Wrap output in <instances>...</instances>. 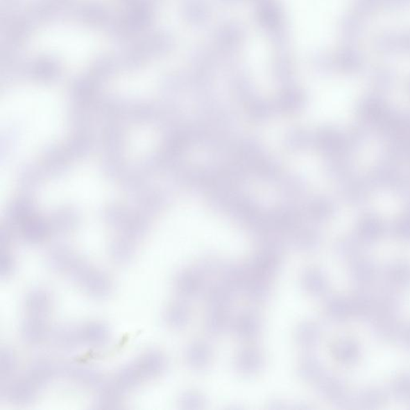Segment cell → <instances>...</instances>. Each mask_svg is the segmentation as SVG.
<instances>
[{"label": "cell", "instance_id": "obj_26", "mask_svg": "<svg viewBox=\"0 0 410 410\" xmlns=\"http://www.w3.org/2000/svg\"><path fill=\"white\" fill-rule=\"evenodd\" d=\"M144 379L142 373L139 371L136 363H133V364L123 366L118 372L116 384L123 391H128L137 387Z\"/></svg>", "mask_w": 410, "mask_h": 410}, {"label": "cell", "instance_id": "obj_14", "mask_svg": "<svg viewBox=\"0 0 410 410\" xmlns=\"http://www.w3.org/2000/svg\"><path fill=\"white\" fill-rule=\"evenodd\" d=\"M80 330L83 343L93 347L105 345L111 336L110 329L102 321H92Z\"/></svg>", "mask_w": 410, "mask_h": 410}, {"label": "cell", "instance_id": "obj_19", "mask_svg": "<svg viewBox=\"0 0 410 410\" xmlns=\"http://www.w3.org/2000/svg\"><path fill=\"white\" fill-rule=\"evenodd\" d=\"M123 391L116 382L101 385L96 397V407L103 409H115L121 408L123 401Z\"/></svg>", "mask_w": 410, "mask_h": 410}, {"label": "cell", "instance_id": "obj_22", "mask_svg": "<svg viewBox=\"0 0 410 410\" xmlns=\"http://www.w3.org/2000/svg\"><path fill=\"white\" fill-rule=\"evenodd\" d=\"M406 159H410V135L388 139L384 151V160L398 163Z\"/></svg>", "mask_w": 410, "mask_h": 410}, {"label": "cell", "instance_id": "obj_36", "mask_svg": "<svg viewBox=\"0 0 410 410\" xmlns=\"http://www.w3.org/2000/svg\"><path fill=\"white\" fill-rule=\"evenodd\" d=\"M15 268V261L8 253L2 252L1 259H0V274L1 277H7L13 273Z\"/></svg>", "mask_w": 410, "mask_h": 410}, {"label": "cell", "instance_id": "obj_37", "mask_svg": "<svg viewBox=\"0 0 410 410\" xmlns=\"http://www.w3.org/2000/svg\"><path fill=\"white\" fill-rule=\"evenodd\" d=\"M409 131H410V117H409Z\"/></svg>", "mask_w": 410, "mask_h": 410}, {"label": "cell", "instance_id": "obj_11", "mask_svg": "<svg viewBox=\"0 0 410 410\" xmlns=\"http://www.w3.org/2000/svg\"><path fill=\"white\" fill-rule=\"evenodd\" d=\"M24 305L31 316L44 318L53 307V298L46 289H34L26 296Z\"/></svg>", "mask_w": 410, "mask_h": 410}, {"label": "cell", "instance_id": "obj_12", "mask_svg": "<svg viewBox=\"0 0 410 410\" xmlns=\"http://www.w3.org/2000/svg\"><path fill=\"white\" fill-rule=\"evenodd\" d=\"M37 388L28 377L20 378L10 384L6 389V396L13 404H28L34 401Z\"/></svg>", "mask_w": 410, "mask_h": 410}, {"label": "cell", "instance_id": "obj_34", "mask_svg": "<svg viewBox=\"0 0 410 410\" xmlns=\"http://www.w3.org/2000/svg\"><path fill=\"white\" fill-rule=\"evenodd\" d=\"M17 365V358L10 348H3L0 354V373L2 377L11 376Z\"/></svg>", "mask_w": 410, "mask_h": 410}, {"label": "cell", "instance_id": "obj_6", "mask_svg": "<svg viewBox=\"0 0 410 410\" xmlns=\"http://www.w3.org/2000/svg\"><path fill=\"white\" fill-rule=\"evenodd\" d=\"M62 375L78 385L85 387H100L103 385V376L95 368L79 365H67L60 368Z\"/></svg>", "mask_w": 410, "mask_h": 410}, {"label": "cell", "instance_id": "obj_24", "mask_svg": "<svg viewBox=\"0 0 410 410\" xmlns=\"http://www.w3.org/2000/svg\"><path fill=\"white\" fill-rule=\"evenodd\" d=\"M190 310L188 305L176 302L171 304L165 312L166 323L175 330L185 328L190 321Z\"/></svg>", "mask_w": 410, "mask_h": 410}, {"label": "cell", "instance_id": "obj_2", "mask_svg": "<svg viewBox=\"0 0 410 410\" xmlns=\"http://www.w3.org/2000/svg\"><path fill=\"white\" fill-rule=\"evenodd\" d=\"M281 263V250L269 246L254 256L246 268L249 275L270 279L277 273Z\"/></svg>", "mask_w": 410, "mask_h": 410}, {"label": "cell", "instance_id": "obj_20", "mask_svg": "<svg viewBox=\"0 0 410 410\" xmlns=\"http://www.w3.org/2000/svg\"><path fill=\"white\" fill-rule=\"evenodd\" d=\"M186 361L195 370H204L210 365L212 351L205 342L196 341L186 350Z\"/></svg>", "mask_w": 410, "mask_h": 410}, {"label": "cell", "instance_id": "obj_15", "mask_svg": "<svg viewBox=\"0 0 410 410\" xmlns=\"http://www.w3.org/2000/svg\"><path fill=\"white\" fill-rule=\"evenodd\" d=\"M81 258L65 248H56L48 256L49 266L56 273L69 275Z\"/></svg>", "mask_w": 410, "mask_h": 410}, {"label": "cell", "instance_id": "obj_31", "mask_svg": "<svg viewBox=\"0 0 410 410\" xmlns=\"http://www.w3.org/2000/svg\"><path fill=\"white\" fill-rule=\"evenodd\" d=\"M321 367L318 361L313 357H306L300 361L298 373L300 378L308 382L313 381L320 375Z\"/></svg>", "mask_w": 410, "mask_h": 410}, {"label": "cell", "instance_id": "obj_33", "mask_svg": "<svg viewBox=\"0 0 410 410\" xmlns=\"http://www.w3.org/2000/svg\"><path fill=\"white\" fill-rule=\"evenodd\" d=\"M205 399L202 393L196 391H188L181 393L179 404L184 409H200L203 408Z\"/></svg>", "mask_w": 410, "mask_h": 410}, {"label": "cell", "instance_id": "obj_4", "mask_svg": "<svg viewBox=\"0 0 410 410\" xmlns=\"http://www.w3.org/2000/svg\"><path fill=\"white\" fill-rule=\"evenodd\" d=\"M375 127L386 139L401 137L409 131V117L388 108Z\"/></svg>", "mask_w": 410, "mask_h": 410}, {"label": "cell", "instance_id": "obj_13", "mask_svg": "<svg viewBox=\"0 0 410 410\" xmlns=\"http://www.w3.org/2000/svg\"><path fill=\"white\" fill-rule=\"evenodd\" d=\"M372 187L367 178L350 176L344 188V196L352 205L359 206L365 204L370 196Z\"/></svg>", "mask_w": 410, "mask_h": 410}, {"label": "cell", "instance_id": "obj_27", "mask_svg": "<svg viewBox=\"0 0 410 410\" xmlns=\"http://www.w3.org/2000/svg\"><path fill=\"white\" fill-rule=\"evenodd\" d=\"M232 294L224 284L215 285L207 290L206 302L212 309H226L232 303Z\"/></svg>", "mask_w": 410, "mask_h": 410}, {"label": "cell", "instance_id": "obj_25", "mask_svg": "<svg viewBox=\"0 0 410 410\" xmlns=\"http://www.w3.org/2000/svg\"><path fill=\"white\" fill-rule=\"evenodd\" d=\"M230 325V318L226 309H212L205 318V330L212 336L221 335L225 333Z\"/></svg>", "mask_w": 410, "mask_h": 410}, {"label": "cell", "instance_id": "obj_35", "mask_svg": "<svg viewBox=\"0 0 410 410\" xmlns=\"http://www.w3.org/2000/svg\"><path fill=\"white\" fill-rule=\"evenodd\" d=\"M221 264L216 258L209 257L202 259L196 268L204 278L212 277L221 273Z\"/></svg>", "mask_w": 410, "mask_h": 410}, {"label": "cell", "instance_id": "obj_29", "mask_svg": "<svg viewBox=\"0 0 410 410\" xmlns=\"http://www.w3.org/2000/svg\"><path fill=\"white\" fill-rule=\"evenodd\" d=\"M302 284L305 291L313 295H318L325 289L323 275L318 270L314 268L305 270L302 276Z\"/></svg>", "mask_w": 410, "mask_h": 410}, {"label": "cell", "instance_id": "obj_10", "mask_svg": "<svg viewBox=\"0 0 410 410\" xmlns=\"http://www.w3.org/2000/svg\"><path fill=\"white\" fill-rule=\"evenodd\" d=\"M204 277L196 269H185L175 279L176 291L185 298H193L203 288Z\"/></svg>", "mask_w": 410, "mask_h": 410}, {"label": "cell", "instance_id": "obj_5", "mask_svg": "<svg viewBox=\"0 0 410 410\" xmlns=\"http://www.w3.org/2000/svg\"><path fill=\"white\" fill-rule=\"evenodd\" d=\"M388 108L382 98L377 96H366L356 108V113L361 123L376 126Z\"/></svg>", "mask_w": 410, "mask_h": 410}, {"label": "cell", "instance_id": "obj_28", "mask_svg": "<svg viewBox=\"0 0 410 410\" xmlns=\"http://www.w3.org/2000/svg\"><path fill=\"white\" fill-rule=\"evenodd\" d=\"M295 339L298 344L305 349L314 347L319 339L318 326L310 321H304L295 331Z\"/></svg>", "mask_w": 410, "mask_h": 410}, {"label": "cell", "instance_id": "obj_23", "mask_svg": "<svg viewBox=\"0 0 410 410\" xmlns=\"http://www.w3.org/2000/svg\"><path fill=\"white\" fill-rule=\"evenodd\" d=\"M244 290H245L248 298L251 302L255 303L266 302L269 297L270 293H271L269 279L248 274Z\"/></svg>", "mask_w": 410, "mask_h": 410}, {"label": "cell", "instance_id": "obj_1", "mask_svg": "<svg viewBox=\"0 0 410 410\" xmlns=\"http://www.w3.org/2000/svg\"><path fill=\"white\" fill-rule=\"evenodd\" d=\"M69 276L92 298L106 299L113 291L110 277L102 270L89 266L85 259H80Z\"/></svg>", "mask_w": 410, "mask_h": 410}, {"label": "cell", "instance_id": "obj_8", "mask_svg": "<svg viewBox=\"0 0 410 410\" xmlns=\"http://www.w3.org/2000/svg\"><path fill=\"white\" fill-rule=\"evenodd\" d=\"M20 334L26 343L33 345L42 343L50 334L44 318L31 315L23 321Z\"/></svg>", "mask_w": 410, "mask_h": 410}, {"label": "cell", "instance_id": "obj_18", "mask_svg": "<svg viewBox=\"0 0 410 410\" xmlns=\"http://www.w3.org/2000/svg\"><path fill=\"white\" fill-rule=\"evenodd\" d=\"M262 324L258 316L252 312L239 315L233 325L235 334L243 340L255 339L261 331Z\"/></svg>", "mask_w": 410, "mask_h": 410}, {"label": "cell", "instance_id": "obj_32", "mask_svg": "<svg viewBox=\"0 0 410 410\" xmlns=\"http://www.w3.org/2000/svg\"><path fill=\"white\" fill-rule=\"evenodd\" d=\"M110 253L114 262L119 264H126L132 262L134 248L127 242L118 241L112 246Z\"/></svg>", "mask_w": 410, "mask_h": 410}, {"label": "cell", "instance_id": "obj_7", "mask_svg": "<svg viewBox=\"0 0 410 410\" xmlns=\"http://www.w3.org/2000/svg\"><path fill=\"white\" fill-rule=\"evenodd\" d=\"M144 379L157 377L165 372L168 366L167 358L159 350H149L135 362Z\"/></svg>", "mask_w": 410, "mask_h": 410}, {"label": "cell", "instance_id": "obj_3", "mask_svg": "<svg viewBox=\"0 0 410 410\" xmlns=\"http://www.w3.org/2000/svg\"><path fill=\"white\" fill-rule=\"evenodd\" d=\"M402 173L396 163L383 160L366 176L372 189H393Z\"/></svg>", "mask_w": 410, "mask_h": 410}, {"label": "cell", "instance_id": "obj_30", "mask_svg": "<svg viewBox=\"0 0 410 410\" xmlns=\"http://www.w3.org/2000/svg\"><path fill=\"white\" fill-rule=\"evenodd\" d=\"M370 131L366 124L361 123L356 126L351 130L349 137L345 139L348 152L352 153L355 150L357 151L366 143Z\"/></svg>", "mask_w": 410, "mask_h": 410}, {"label": "cell", "instance_id": "obj_17", "mask_svg": "<svg viewBox=\"0 0 410 410\" xmlns=\"http://www.w3.org/2000/svg\"><path fill=\"white\" fill-rule=\"evenodd\" d=\"M57 373L58 368L53 363L49 360L39 359L29 366L26 377L39 388L48 385Z\"/></svg>", "mask_w": 410, "mask_h": 410}, {"label": "cell", "instance_id": "obj_21", "mask_svg": "<svg viewBox=\"0 0 410 410\" xmlns=\"http://www.w3.org/2000/svg\"><path fill=\"white\" fill-rule=\"evenodd\" d=\"M221 277L222 284L235 293L245 288L248 274L246 266L228 264L222 268Z\"/></svg>", "mask_w": 410, "mask_h": 410}, {"label": "cell", "instance_id": "obj_16", "mask_svg": "<svg viewBox=\"0 0 410 410\" xmlns=\"http://www.w3.org/2000/svg\"><path fill=\"white\" fill-rule=\"evenodd\" d=\"M51 342L62 350H71L79 345L82 341L80 329L71 325H61L50 333Z\"/></svg>", "mask_w": 410, "mask_h": 410}, {"label": "cell", "instance_id": "obj_9", "mask_svg": "<svg viewBox=\"0 0 410 410\" xmlns=\"http://www.w3.org/2000/svg\"><path fill=\"white\" fill-rule=\"evenodd\" d=\"M234 365L236 370L241 375L253 376L262 370L264 357L257 348L248 347L239 352Z\"/></svg>", "mask_w": 410, "mask_h": 410}]
</instances>
